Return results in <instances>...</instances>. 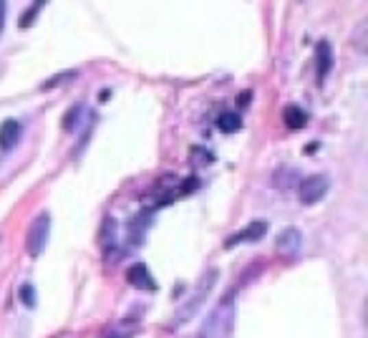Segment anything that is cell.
I'll list each match as a JSON object with an SVG mask.
<instances>
[{"label":"cell","mask_w":368,"mask_h":338,"mask_svg":"<svg viewBox=\"0 0 368 338\" xmlns=\"http://www.w3.org/2000/svg\"><path fill=\"white\" fill-rule=\"evenodd\" d=\"M48 232H51V215L48 213L36 215V220L31 222V228L25 232V250H28L31 258H38L40 252L46 250Z\"/></svg>","instance_id":"cell-1"},{"label":"cell","mask_w":368,"mask_h":338,"mask_svg":"<svg viewBox=\"0 0 368 338\" xmlns=\"http://www.w3.org/2000/svg\"><path fill=\"white\" fill-rule=\"evenodd\" d=\"M328 189H330L328 174H310L306 180H300L298 197L303 205H318L323 197L328 195Z\"/></svg>","instance_id":"cell-2"},{"label":"cell","mask_w":368,"mask_h":338,"mask_svg":"<svg viewBox=\"0 0 368 338\" xmlns=\"http://www.w3.org/2000/svg\"><path fill=\"white\" fill-rule=\"evenodd\" d=\"M300 248H303V232L298 228H285L275 237V250L282 258H298Z\"/></svg>","instance_id":"cell-3"},{"label":"cell","mask_w":368,"mask_h":338,"mask_svg":"<svg viewBox=\"0 0 368 338\" xmlns=\"http://www.w3.org/2000/svg\"><path fill=\"white\" fill-rule=\"evenodd\" d=\"M333 46H330L328 38H321L318 40V46H315V71H318V86H323V81L333 71Z\"/></svg>","instance_id":"cell-4"},{"label":"cell","mask_w":368,"mask_h":338,"mask_svg":"<svg viewBox=\"0 0 368 338\" xmlns=\"http://www.w3.org/2000/svg\"><path fill=\"white\" fill-rule=\"evenodd\" d=\"M126 283L136 288V291H157V283H154V278H151L149 267L144 265V263H136L126 270Z\"/></svg>","instance_id":"cell-5"},{"label":"cell","mask_w":368,"mask_h":338,"mask_svg":"<svg viewBox=\"0 0 368 338\" xmlns=\"http://www.w3.org/2000/svg\"><path fill=\"white\" fill-rule=\"evenodd\" d=\"M265 232H267V222L255 220V222H250L247 228L240 230V232H235V235L230 237L225 245H228V248H235V245H240V243H258V240L265 235Z\"/></svg>","instance_id":"cell-6"},{"label":"cell","mask_w":368,"mask_h":338,"mask_svg":"<svg viewBox=\"0 0 368 338\" xmlns=\"http://www.w3.org/2000/svg\"><path fill=\"white\" fill-rule=\"evenodd\" d=\"M21 136H23L21 124H18L16 119H5V121L0 124V149L3 152L16 149L18 142H21Z\"/></svg>","instance_id":"cell-7"},{"label":"cell","mask_w":368,"mask_h":338,"mask_svg":"<svg viewBox=\"0 0 368 338\" xmlns=\"http://www.w3.org/2000/svg\"><path fill=\"white\" fill-rule=\"evenodd\" d=\"M300 172L293 169V167H280L278 172H273V187L280 189V192H288V189H298L300 184Z\"/></svg>","instance_id":"cell-8"},{"label":"cell","mask_w":368,"mask_h":338,"mask_svg":"<svg viewBox=\"0 0 368 338\" xmlns=\"http://www.w3.org/2000/svg\"><path fill=\"white\" fill-rule=\"evenodd\" d=\"M217 129L225 134L240 132V129H243V117H240L237 111H222L217 117Z\"/></svg>","instance_id":"cell-9"},{"label":"cell","mask_w":368,"mask_h":338,"mask_svg":"<svg viewBox=\"0 0 368 338\" xmlns=\"http://www.w3.org/2000/svg\"><path fill=\"white\" fill-rule=\"evenodd\" d=\"M285 124H288V129L298 132L308 124V114L300 106H285Z\"/></svg>","instance_id":"cell-10"},{"label":"cell","mask_w":368,"mask_h":338,"mask_svg":"<svg viewBox=\"0 0 368 338\" xmlns=\"http://www.w3.org/2000/svg\"><path fill=\"white\" fill-rule=\"evenodd\" d=\"M40 8H43L40 3H33L31 8H28V13H23V16H21V21H18V28H21V31H25V28H31L33 21H36V16H38V13H40Z\"/></svg>","instance_id":"cell-11"},{"label":"cell","mask_w":368,"mask_h":338,"mask_svg":"<svg viewBox=\"0 0 368 338\" xmlns=\"http://www.w3.org/2000/svg\"><path fill=\"white\" fill-rule=\"evenodd\" d=\"M21 303H23L25 308H36V291H33L31 283L21 285Z\"/></svg>","instance_id":"cell-12"},{"label":"cell","mask_w":368,"mask_h":338,"mask_svg":"<svg viewBox=\"0 0 368 338\" xmlns=\"http://www.w3.org/2000/svg\"><path fill=\"white\" fill-rule=\"evenodd\" d=\"M5 10H8V5L0 0V31H3V25H5Z\"/></svg>","instance_id":"cell-13"}]
</instances>
